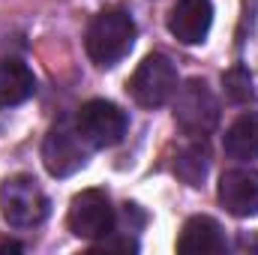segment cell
Wrapping results in <instances>:
<instances>
[{
	"instance_id": "3",
	"label": "cell",
	"mask_w": 258,
	"mask_h": 255,
	"mask_svg": "<svg viewBox=\"0 0 258 255\" xmlns=\"http://www.w3.org/2000/svg\"><path fill=\"white\" fill-rule=\"evenodd\" d=\"M177 84V66L165 54H147L126 81V90L141 108H162L168 99H174Z\"/></svg>"
},
{
	"instance_id": "10",
	"label": "cell",
	"mask_w": 258,
	"mask_h": 255,
	"mask_svg": "<svg viewBox=\"0 0 258 255\" xmlns=\"http://www.w3.org/2000/svg\"><path fill=\"white\" fill-rule=\"evenodd\" d=\"M228 249L225 231L213 216H189L177 237V252L183 255H219Z\"/></svg>"
},
{
	"instance_id": "8",
	"label": "cell",
	"mask_w": 258,
	"mask_h": 255,
	"mask_svg": "<svg viewBox=\"0 0 258 255\" xmlns=\"http://www.w3.org/2000/svg\"><path fill=\"white\" fill-rule=\"evenodd\" d=\"M219 201L237 219L258 216V171L255 168H228L219 177Z\"/></svg>"
},
{
	"instance_id": "7",
	"label": "cell",
	"mask_w": 258,
	"mask_h": 255,
	"mask_svg": "<svg viewBox=\"0 0 258 255\" xmlns=\"http://www.w3.org/2000/svg\"><path fill=\"white\" fill-rule=\"evenodd\" d=\"M42 162L51 177H69V174L81 171L87 162V150L81 147L78 129L69 126L66 120L48 129V135L42 141Z\"/></svg>"
},
{
	"instance_id": "9",
	"label": "cell",
	"mask_w": 258,
	"mask_h": 255,
	"mask_svg": "<svg viewBox=\"0 0 258 255\" xmlns=\"http://www.w3.org/2000/svg\"><path fill=\"white\" fill-rule=\"evenodd\" d=\"M213 24V3L210 0H177L168 15V30L183 45H201Z\"/></svg>"
},
{
	"instance_id": "13",
	"label": "cell",
	"mask_w": 258,
	"mask_h": 255,
	"mask_svg": "<svg viewBox=\"0 0 258 255\" xmlns=\"http://www.w3.org/2000/svg\"><path fill=\"white\" fill-rule=\"evenodd\" d=\"M207 168H210V153H207V144H189L177 153L174 159V174L189 183V186H201L204 177H207Z\"/></svg>"
},
{
	"instance_id": "6",
	"label": "cell",
	"mask_w": 258,
	"mask_h": 255,
	"mask_svg": "<svg viewBox=\"0 0 258 255\" xmlns=\"http://www.w3.org/2000/svg\"><path fill=\"white\" fill-rule=\"evenodd\" d=\"M114 207L102 189H84L78 192L69 204L66 225L75 237L81 240H99L114 231Z\"/></svg>"
},
{
	"instance_id": "12",
	"label": "cell",
	"mask_w": 258,
	"mask_h": 255,
	"mask_svg": "<svg viewBox=\"0 0 258 255\" xmlns=\"http://www.w3.org/2000/svg\"><path fill=\"white\" fill-rule=\"evenodd\" d=\"M222 147L231 159H258V111H243L222 135Z\"/></svg>"
},
{
	"instance_id": "11",
	"label": "cell",
	"mask_w": 258,
	"mask_h": 255,
	"mask_svg": "<svg viewBox=\"0 0 258 255\" xmlns=\"http://www.w3.org/2000/svg\"><path fill=\"white\" fill-rule=\"evenodd\" d=\"M33 93H36V78L30 66L15 57L0 60V105L3 108L27 102Z\"/></svg>"
},
{
	"instance_id": "2",
	"label": "cell",
	"mask_w": 258,
	"mask_h": 255,
	"mask_svg": "<svg viewBox=\"0 0 258 255\" xmlns=\"http://www.w3.org/2000/svg\"><path fill=\"white\" fill-rule=\"evenodd\" d=\"M0 213L12 228H36L48 216V195L33 174H12L0 183Z\"/></svg>"
},
{
	"instance_id": "5",
	"label": "cell",
	"mask_w": 258,
	"mask_h": 255,
	"mask_svg": "<svg viewBox=\"0 0 258 255\" xmlns=\"http://www.w3.org/2000/svg\"><path fill=\"white\" fill-rule=\"evenodd\" d=\"M129 126L126 111L108 99H90L78 108L75 114V129L81 135L84 144L96 147V150H105V147H114L123 141Z\"/></svg>"
},
{
	"instance_id": "15",
	"label": "cell",
	"mask_w": 258,
	"mask_h": 255,
	"mask_svg": "<svg viewBox=\"0 0 258 255\" xmlns=\"http://www.w3.org/2000/svg\"><path fill=\"white\" fill-rule=\"evenodd\" d=\"M93 252H138V240H132L129 234L123 237H99V243H93Z\"/></svg>"
},
{
	"instance_id": "1",
	"label": "cell",
	"mask_w": 258,
	"mask_h": 255,
	"mask_svg": "<svg viewBox=\"0 0 258 255\" xmlns=\"http://www.w3.org/2000/svg\"><path fill=\"white\" fill-rule=\"evenodd\" d=\"M84 45L96 66L120 63L135 45V21L123 9H105L90 21Z\"/></svg>"
},
{
	"instance_id": "14",
	"label": "cell",
	"mask_w": 258,
	"mask_h": 255,
	"mask_svg": "<svg viewBox=\"0 0 258 255\" xmlns=\"http://www.w3.org/2000/svg\"><path fill=\"white\" fill-rule=\"evenodd\" d=\"M222 90H225V99L234 102V105H246L255 99V84H252V75L246 66H231L222 72Z\"/></svg>"
},
{
	"instance_id": "4",
	"label": "cell",
	"mask_w": 258,
	"mask_h": 255,
	"mask_svg": "<svg viewBox=\"0 0 258 255\" xmlns=\"http://www.w3.org/2000/svg\"><path fill=\"white\" fill-rule=\"evenodd\" d=\"M174 120L192 138L210 135L213 126L219 123V102L213 90L207 87L204 78H189L183 87L174 93Z\"/></svg>"
},
{
	"instance_id": "16",
	"label": "cell",
	"mask_w": 258,
	"mask_h": 255,
	"mask_svg": "<svg viewBox=\"0 0 258 255\" xmlns=\"http://www.w3.org/2000/svg\"><path fill=\"white\" fill-rule=\"evenodd\" d=\"M0 249H15V252H18L21 246H18V243H12V240H3V243H0Z\"/></svg>"
}]
</instances>
